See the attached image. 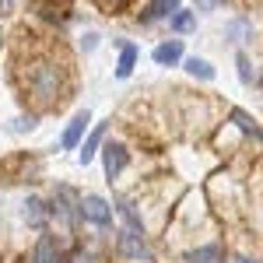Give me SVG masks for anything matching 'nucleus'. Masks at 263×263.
I'll return each instance as SVG.
<instances>
[{
	"instance_id": "f257e3e1",
	"label": "nucleus",
	"mask_w": 263,
	"mask_h": 263,
	"mask_svg": "<svg viewBox=\"0 0 263 263\" xmlns=\"http://www.w3.org/2000/svg\"><path fill=\"white\" fill-rule=\"evenodd\" d=\"M11 84L25 102V109H35L39 116L60 112L74 99V63L60 46H18L11 60Z\"/></svg>"
},
{
	"instance_id": "f03ea898",
	"label": "nucleus",
	"mask_w": 263,
	"mask_h": 263,
	"mask_svg": "<svg viewBox=\"0 0 263 263\" xmlns=\"http://www.w3.org/2000/svg\"><path fill=\"white\" fill-rule=\"evenodd\" d=\"M46 203H49V232H57L63 242H78L81 239V214H78V203H81V190L70 186V182L57 179L46 190Z\"/></svg>"
},
{
	"instance_id": "7ed1b4c3",
	"label": "nucleus",
	"mask_w": 263,
	"mask_h": 263,
	"mask_svg": "<svg viewBox=\"0 0 263 263\" xmlns=\"http://www.w3.org/2000/svg\"><path fill=\"white\" fill-rule=\"evenodd\" d=\"M109 253L120 263H158V246L147 232H130L116 224L109 235Z\"/></svg>"
},
{
	"instance_id": "20e7f679",
	"label": "nucleus",
	"mask_w": 263,
	"mask_h": 263,
	"mask_svg": "<svg viewBox=\"0 0 263 263\" xmlns=\"http://www.w3.org/2000/svg\"><path fill=\"white\" fill-rule=\"evenodd\" d=\"M78 214H81V232H91V235L109 239V235H112V228H116L112 200H109V197H102V193H95V190H84V193H81Z\"/></svg>"
},
{
	"instance_id": "39448f33",
	"label": "nucleus",
	"mask_w": 263,
	"mask_h": 263,
	"mask_svg": "<svg viewBox=\"0 0 263 263\" xmlns=\"http://www.w3.org/2000/svg\"><path fill=\"white\" fill-rule=\"evenodd\" d=\"M99 162H102L105 182L116 186V182L130 172V165H134V147L123 141V137H112V134H109V141L102 144V151H99Z\"/></svg>"
},
{
	"instance_id": "423d86ee",
	"label": "nucleus",
	"mask_w": 263,
	"mask_h": 263,
	"mask_svg": "<svg viewBox=\"0 0 263 263\" xmlns=\"http://www.w3.org/2000/svg\"><path fill=\"white\" fill-rule=\"evenodd\" d=\"M32 263H70V242H63L57 232H39L28 246Z\"/></svg>"
},
{
	"instance_id": "0eeeda50",
	"label": "nucleus",
	"mask_w": 263,
	"mask_h": 263,
	"mask_svg": "<svg viewBox=\"0 0 263 263\" xmlns=\"http://www.w3.org/2000/svg\"><path fill=\"white\" fill-rule=\"evenodd\" d=\"M176 260L179 263H228L232 260V246H228V239L214 235V239H203V242L182 249Z\"/></svg>"
},
{
	"instance_id": "6e6552de",
	"label": "nucleus",
	"mask_w": 263,
	"mask_h": 263,
	"mask_svg": "<svg viewBox=\"0 0 263 263\" xmlns=\"http://www.w3.org/2000/svg\"><path fill=\"white\" fill-rule=\"evenodd\" d=\"M21 224L32 232V235H39V232H49V203H46V193H25L21 197Z\"/></svg>"
},
{
	"instance_id": "1a4fd4ad",
	"label": "nucleus",
	"mask_w": 263,
	"mask_h": 263,
	"mask_svg": "<svg viewBox=\"0 0 263 263\" xmlns=\"http://www.w3.org/2000/svg\"><path fill=\"white\" fill-rule=\"evenodd\" d=\"M224 120L249 141V147H253L256 155H263V123L256 120L249 109H242V105H228V109H224Z\"/></svg>"
},
{
	"instance_id": "9d476101",
	"label": "nucleus",
	"mask_w": 263,
	"mask_h": 263,
	"mask_svg": "<svg viewBox=\"0 0 263 263\" xmlns=\"http://www.w3.org/2000/svg\"><path fill=\"white\" fill-rule=\"evenodd\" d=\"M109 134H112V116H109V120H95V123H91V130L84 134L81 147H78V165H81V168H88V165L99 158V151H102V144L109 141Z\"/></svg>"
},
{
	"instance_id": "9b49d317",
	"label": "nucleus",
	"mask_w": 263,
	"mask_h": 263,
	"mask_svg": "<svg viewBox=\"0 0 263 263\" xmlns=\"http://www.w3.org/2000/svg\"><path fill=\"white\" fill-rule=\"evenodd\" d=\"M91 123H95V116H91V109L84 105V109H78L70 120L63 123V134H60V141H57V147L60 151H78L84 141V134L91 130Z\"/></svg>"
},
{
	"instance_id": "f8f14e48",
	"label": "nucleus",
	"mask_w": 263,
	"mask_h": 263,
	"mask_svg": "<svg viewBox=\"0 0 263 263\" xmlns=\"http://www.w3.org/2000/svg\"><path fill=\"white\" fill-rule=\"evenodd\" d=\"M221 35H224V42H228L232 49H246V46L253 42V35H256V21H253V14L239 11V14H232V18L224 21Z\"/></svg>"
},
{
	"instance_id": "ddd939ff",
	"label": "nucleus",
	"mask_w": 263,
	"mask_h": 263,
	"mask_svg": "<svg viewBox=\"0 0 263 263\" xmlns=\"http://www.w3.org/2000/svg\"><path fill=\"white\" fill-rule=\"evenodd\" d=\"M179 7H182V0H144L134 21H137L141 28H155V25H165Z\"/></svg>"
},
{
	"instance_id": "4468645a",
	"label": "nucleus",
	"mask_w": 263,
	"mask_h": 263,
	"mask_svg": "<svg viewBox=\"0 0 263 263\" xmlns=\"http://www.w3.org/2000/svg\"><path fill=\"white\" fill-rule=\"evenodd\" d=\"M137 63H141V46L130 39H116V63H112V78L116 81H130L137 74Z\"/></svg>"
},
{
	"instance_id": "2eb2a0df",
	"label": "nucleus",
	"mask_w": 263,
	"mask_h": 263,
	"mask_svg": "<svg viewBox=\"0 0 263 263\" xmlns=\"http://www.w3.org/2000/svg\"><path fill=\"white\" fill-rule=\"evenodd\" d=\"M112 211H116V224L130 228V232H147V228H144L141 211H137V200H134L130 193L116 190V193H112Z\"/></svg>"
},
{
	"instance_id": "dca6fc26",
	"label": "nucleus",
	"mask_w": 263,
	"mask_h": 263,
	"mask_svg": "<svg viewBox=\"0 0 263 263\" xmlns=\"http://www.w3.org/2000/svg\"><path fill=\"white\" fill-rule=\"evenodd\" d=\"M151 60L155 67H165V70H172V67H179L186 60V42L176 39V35H168V39H158L151 46Z\"/></svg>"
},
{
	"instance_id": "f3484780",
	"label": "nucleus",
	"mask_w": 263,
	"mask_h": 263,
	"mask_svg": "<svg viewBox=\"0 0 263 263\" xmlns=\"http://www.w3.org/2000/svg\"><path fill=\"white\" fill-rule=\"evenodd\" d=\"M179 67H182V74L197 84H214V78H218V67L207 60V57H197V53H186V60Z\"/></svg>"
},
{
	"instance_id": "a211bd4d",
	"label": "nucleus",
	"mask_w": 263,
	"mask_h": 263,
	"mask_svg": "<svg viewBox=\"0 0 263 263\" xmlns=\"http://www.w3.org/2000/svg\"><path fill=\"white\" fill-rule=\"evenodd\" d=\"M197 18H200V14H197L193 7H179L172 18L165 21V28H168V35L186 39V35H193V32H197Z\"/></svg>"
},
{
	"instance_id": "6ab92c4d",
	"label": "nucleus",
	"mask_w": 263,
	"mask_h": 263,
	"mask_svg": "<svg viewBox=\"0 0 263 263\" xmlns=\"http://www.w3.org/2000/svg\"><path fill=\"white\" fill-rule=\"evenodd\" d=\"M235 78L242 88H256V78H260V67L253 63L249 49H235Z\"/></svg>"
},
{
	"instance_id": "aec40b11",
	"label": "nucleus",
	"mask_w": 263,
	"mask_h": 263,
	"mask_svg": "<svg viewBox=\"0 0 263 263\" xmlns=\"http://www.w3.org/2000/svg\"><path fill=\"white\" fill-rule=\"evenodd\" d=\"M39 112H35V109H25V112H18V116H14V120H11V134H32V130H35V126H39Z\"/></svg>"
},
{
	"instance_id": "412c9836",
	"label": "nucleus",
	"mask_w": 263,
	"mask_h": 263,
	"mask_svg": "<svg viewBox=\"0 0 263 263\" xmlns=\"http://www.w3.org/2000/svg\"><path fill=\"white\" fill-rule=\"evenodd\" d=\"M99 46H102V35L95 32V28H84L81 35H78V49H81L84 57H91V53H95Z\"/></svg>"
},
{
	"instance_id": "4be33fe9",
	"label": "nucleus",
	"mask_w": 263,
	"mask_h": 263,
	"mask_svg": "<svg viewBox=\"0 0 263 263\" xmlns=\"http://www.w3.org/2000/svg\"><path fill=\"white\" fill-rule=\"evenodd\" d=\"M91 4H95L99 11H105V14H123L134 0H91Z\"/></svg>"
},
{
	"instance_id": "5701e85b",
	"label": "nucleus",
	"mask_w": 263,
	"mask_h": 263,
	"mask_svg": "<svg viewBox=\"0 0 263 263\" xmlns=\"http://www.w3.org/2000/svg\"><path fill=\"white\" fill-rule=\"evenodd\" d=\"M228 0H193V11L197 14H214V11H221Z\"/></svg>"
},
{
	"instance_id": "b1692460",
	"label": "nucleus",
	"mask_w": 263,
	"mask_h": 263,
	"mask_svg": "<svg viewBox=\"0 0 263 263\" xmlns=\"http://www.w3.org/2000/svg\"><path fill=\"white\" fill-rule=\"evenodd\" d=\"M228 263H263V256L246 253V249H232V260H228Z\"/></svg>"
},
{
	"instance_id": "393cba45",
	"label": "nucleus",
	"mask_w": 263,
	"mask_h": 263,
	"mask_svg": "<svg viewBox=\"0 0 263 263\" xmlns=\"http://www.w3.org/2000/svg\"><path fill=\"white\" fill-rule=\"evenodd\" d=\"M7 14H14V0H0V21L7 18Z\"/></svg>"
},
{
	"instance_id": "a878e982",
	"label": "nucleus",
	"mask_w": 263,
	"mask_h": 263,
	"mask_svg": "<svg viewBox=\"0 0 263 263\" xmlns=\"http://www.w3.org/2000/svg\"><path fill=\"white\" fill-rule=\"evenodd\" d=\"M7 46V32H4V21H0V49Z\"/></svg>"
},
{
	"instance_id": "bb28decb",
	"label": "nucleus",
	"mask_w": 263,
	"mask_h": 263,
	"mask_svg": "<svg viewBox=\"0 0 263 263\" xmlns=\"http://www.w3.org/2000/svg\"><path fill=\"white\" fill-rule=\"evenodd\" d=\"M256 91H260V99H263V67H260V78H256Z\"/></svg>"
}]
</instances>
